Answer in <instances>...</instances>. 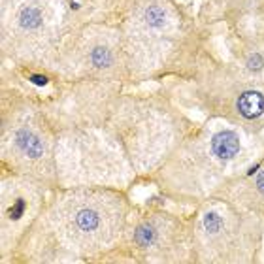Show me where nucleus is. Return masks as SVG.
<instances>
[{"instance_id": "f257e3e1", "label": "nucleus", "mask_w": 264, "mask_h": 264, "mask_svg": "<svg viewBox=\"0 0 264 264\" xmlns=\"http://www.w3.org/2000/svg\"><path fill=\"white\" fill-rule=\"evenodd\" d=\"M125 204L110 194L74 196L64 210V232L81 249L100 251L119 238L125 223Z\"/></svg>"}, {"instance_id": "f03ea898", "label": "nucleus", "mask_w": 264, "mask_h": 264, "mask_svg": "<svg viewBox=\"0 0 264 264\" xmlns=\"http://www.w3.org/2000/svg\"><path fill=\"white\" fill-rule=\"evenodd\" d=\"M249 215H242L230 208H208L202 211L198 225H196V245L202 261H249V249L243 247L251 234H243L249 226Z\"/></svg>"}, {"instance_id": "7ed1b4c3", "label": "nucleus", "mask_w": 264, "mask_h": 264, "mask_svg": "<svg viewBox=\"0 0 264 264\" xmlns=\"http://www.w3.org/2000/svg\"><path fill=\"white\" fill-rule=\"evenodd\" d=\"M178 225L164 215H153L140 223L134 230V243L142 253L155 257V261H178L174 257V232Z\"/></svg>"}, {"instance_id": "20e7f679", "label": "nucleus", "mask_w": 264, "mask_h": 264, "mask_svg": "<svg viewBox=\"0 0 264 264\" xmlns=\"http://www.w3.org/2000/svg\"><path fill=\"white\" fill-rule=\"evenodd\" d=\"M211 153L215 157L223 160V162H230L240 155L242 151V144H240V136L234 130H221L215 136H211L210 142Z\"/></svg>"}, {"instance_id": "39448f33", "label": "nucleus", "mask_w": 264, "mask_h": 264, "mask_svg": "<svg viewBox=\"0 0 264 264\" xmlns=\"http://www.w3.org/2000/svg\"><path fill=\"white\" fill-rule=\"evenodd\" d=\"M236 108L245 119H257L264 113V95L259 91H245L238 98Z\"/></svg>"}, {"instance_id": "423d86ee", "label": "nucleus", "mask_w": 264, "mask_h": 264, "mask_svg": "<svg viewBox=\"0 0 264 264\" xmlns=\"http://www.w3.org/2000/svg\"><path fill=\"white\" fill-rule=\"evenodd\" d=\"M15 146L17 149L21 151L25 157L29 158H38L42 157L43 153V146L42 142L38 140V136L31 132V130H27V128H23L17 132V136H15Z\"/></svg>"}, {"instance_id": "0eeeda50", "label": "nucleus", "mask_w": 264, "mask_h": 264, "mask_svg": "<svg viewBox=\"0 0 264 264\" xmlns=\"http://www.w3.org/2000/svg\"><path fill=\"white\" fill-rule=\"evenodd\" d=\"M43 23L42 10L38 6H25L19 13V27L25 31H36Z\"/></svg>"}, {"instance_id": "6e6552de", "label": "nucleus", "mask_w": 264, "mask_h": 264, "mask_svg": "<svg viewBox=\"0 0 264 264\" xmlns=\"http://www.w3.org/2000/svg\"><path fill=\"white\" fill-rule=\"evenodd\" d=\"M91 63L95 64L96 68H108L113 64V55L104 45H96L91 51Z\"/></svg>"}, {"instance_id": "1a4fd4ad", "label": "nucleus", "mask_w": 264, "mask_h": 264, "mask_svg": "<svg viewBox=\"0 0 264 264\" xmlns=\"http://www.w3.org/2000/svg\"><path fill=\"white\" fill-rule=\"evenodd\" d=\"M25 210H27V200L25 198H15L13 200V204H11L10 208H8V219L13 223L21 221L23 215H25Z\"/></svg>"}, {"instance_id": "9d476101", "label": "nucleus", "mask_w": 264, "mask_h": 264, "mask_svg": "<svg viewBox=\"0 0 264 264\" xmlns=\"http://www.w3.org/2000/svg\"><path fill=\"white\" fill-rule=\"evenodd\" d=\"M247 68L251 70V72H261L264 68V57L261 53H251L249 55V59H247Z\"/></svg>"}, {"instance_id": "9b49d317", "label": "nucleus", "mask_w": 264, "mask_h": 264, "mask_svg": "<svg viewBox=\"0 0 264 264\" xmlns=\"http://www.w3.org/2000/svg\"><path fill=\"white\" fill-rule=\"evenodd\" d=\"M31 81H32L34 85H40V87H43V85H47V77L34 74V75H31Z\"/></svg>"}]
</instances>
